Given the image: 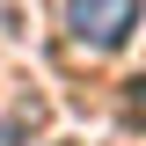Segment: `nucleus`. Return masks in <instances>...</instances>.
Here are the masks:
<instances>
[{
  "label": "nucleus",
  "instance_id": "obj_1",
  "mask_svg": "<svg viewBox=\"0 0 146 146\" xmlns=\"http://www.w3.org/2000/svg\"><path fill=\"white\" fill-rule=\"evenodd\" d=\"M66 29L88 51H124L139 29V0H66Z\"/></svg>",
  "mask_w": 146,
  "mask_h": 146
}]
</instances>
